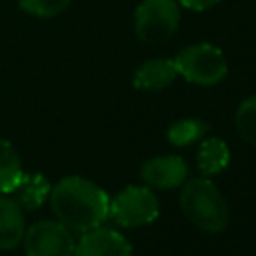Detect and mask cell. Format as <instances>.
<instances>
[{
	"mask_svg": "<svg viewBox=\"0 0 256 256\" xmlns=\"http://www.w3.org/2000/svg\"><path fill=\"white\" fill-rule=\"evenodd\" d=\"M50 208L60 224L70 232H88L108 218L110 196L92 180L66 176L50 190Z\"/></svg>",
	"mask_w": 256,
	"mask_h": 256,
	"instance_id": "obj_1",
	"label": "cell"
},
{
	"mask_svg": "<svg viewBox=\"0 0 256 256\" xmlns=\"http://www.w3.org/2000/svg\"><path fill=\"white\" fill-rule=\"evenodd\" d=\"M182 214L204 232H220L230 222V208L218 186L208 178H190L180 190Z\"/></svg>",
	"mask_w": 256,
	"mask_h": 256,
	"instance_id": "obj_2",
	"label": "cell"
},
{
	"mask_svg": "<svg viewBox=\"0 0 256 256\" xmlns=\"http://www.w3.org/2000/svg\"><path fill=\"white\" fill-rule=\"evenodd\" d=\"M178 76L196 86H214L228 74V60L224 52L208 42H198L182 48L174 58Z\"/></svg>",
	"mask_w": 256,
	"mask_h": 256,
	"instance_id": "obj_3",
	"label": "cell"
},
{
	"mask_svg": "<svg viewBox=\"0 0 256 256\" xmlns=\"http://www.w3.org/2000/svg\"><path fill=\"white\" fill-rule=\"evenodd\" d=\"M178 0H142L134 12V32L144 44L170 40L180 24Z\"/></svg>",
	"mask_w": 256,
	"mask_h": 256,
	"instance_id": "obj_4",
	"label": "cell"
},
{
	"mask_svg": "<svg viewBox=\"0 0 256 256\" xmlns=\"http://www.w3.org/2000/svg\"><path fill=\"white\" fill-rule=\"evenodd\" d=\"M160 214V202L150 186H126L110 198L108 218L124 228L152 224Z\"/></svg>",
	"mask_w": 256,
	"mask_h": 256,
	"instance_id": "obj_5",
	"label": "cell"
},
{
	"mask_svg": "<svg viewBox=\"0 0 256 256\" xmlns=\"http://www.w3.org/2000/svg\"><path fill=\"white\" fill-rule=\"evenodd\" d=\"M26 256H74L76 242L72 232L58 220H40L26 228L24 234Z\"/></svg>",
	"mask_w": 256,
	"mask_h": 256,
	"instance_id": "obj_6",
	"label": "cell"
},
{
	"mask_svg": "<svg viewBox=\"0 0 256 256\" xmlns=\"http://www.w3.org/2000/svg\"><path fill=\"white\" fill-rule=\"evenodd\" d=\"M140 178L144 180L146 186L158 188V190H168V188H178L186 182L188 178V166L186 162L176 156V154H164V156H154L148 158L142 168H140Z\"/></svg>",
	"mask_w": 256,
	"mask_h": 256,
	"instance_id": "obj_7",
	"label": "cell"
},
{
	"mask_svg": "<svg viewBox=\"0 0 256 256\" xmlns=\"http://www.w3.org/2000/svg\"><path fill=\"white\" fill-rule=\"evenodd\" d=\"M74 256H132V246L120 232L98 226L82 232V238L76 242Z\"/></svg>",
	"mask_w": 256,
	"mask_h": 256,
	"instance_id": "obj_8",
	"label": "cell"
},
{
	"mask_svg": "<svg viewBox=\"0 0 256 256\" xmlns=\"http://www.w3.org/2000/svg\"><path fill=\"white\" fill-rule=\"evenodd\" d=\"M22 206L8 194H0V250H12L22 244L26 234Z\"/></svg>",
	"mask_w": 256,
	"mask_h": 256,
	"instance_id": "obj_9",
	"label": "cell"
},
{
	"mask_svg": "<svg viewBox=\"0 0 256 256\" xmlns=\"http://www.w3.org/2000/svg\"><path fill=\"white\" fill-rule=\"evenodd\" d=\"M178 78V70L174 60L168 58H152L146 60L144 64H140L134 72L132 84L138 90H146V92H160L164 88H168L174 80Z\"/></svg>",
	"mask_w": 256,
	"mask_h": 256,
	"instance_id": "obj_10",
	"label": "cell"
},
{
	"mask_svg": "<svg viewBox=\"0 0 256 256\" xmlns=\"http://www.w3.org/2000/svg\"><path fill=\"white\" fill-rule=\"evenodd\" d=\"M50 190H52V186L44 174H40V172L26 174L24 172L20 182L16 184V188L10 194L22 206V210H36L50 198Z\"/></svg>",
	"mask_w": 256,
	"mask_h": 256,
	"instance_id": "obj_11",
	"label": "cell"
},
{
	"mask_svg": "<svg viewBox=\"0 0 256 256\" xmlns=\"http://www.w3.org/2000/svg\"><path fill=\"white\" fill-rule=\"evenodd\" d=\"M230 162V148L222 138H206L198 148V170L204 176L222 172Z\"/></svg>",
	"mask_w": 256,
	"mask_h": 256,
	"instance_id": "obj_12",
	"label": "cell"
},
{
	"mask_svg": "<svg viewBox=\"0 0 256 256\" xmlns=\"http://www.w3.org/2000/svg\"><path fill=\"white\" fill-rule=\"evenodd\" d=\"M22 174L24 170L16 148L8 140L0 138V194H10L20 182Z\"/></svg>",
	"mask_w": 256,
	"mask_h": 256,
	"instance_id": "obj_13",
	"label": "cell"
},
{
	"mask_svg": "<svg viewBox=\"0 0 256 256\" xmlns=\"http://www.w3.org/2000/svg\"><path fill=\"white\" fill-rule=\"evenodd\" d=\"M208 132V124L200 118H180L168 128V140L174 146H190L204 138Z\"/></svg>",
	"mask_w": 256,
	"mask_h": 256,
	"instance_id": "obj_14",
	"label": "cell"
},
{
	"mask_svg": "<svg viewBox=\"0 0 256 256\" xmlns=\"http://www.w3.org/2000/svg\"><path fill=\"white\" fill-rule=\"evenodd\" d=\"M234 126L240 138L256 148V96H250L240 102L234 114Z\"/></svg>",
	"mask_w": 256,
	"mask_h": 256,
	"instance_id": "obj_15",
	"label": "cell"
},
{
	"mask_svg": "<svg viewBox=\"0 0 256 256\" xmlns=\"http://www.w3.org/2000/svg\"><path fill=\"white\" fill-rule=\"evenodd\" d=\"M16 2L26 14L38 18H54L72 4V0H16Z\"/></svg>",
	"mask_w": 256,
	"mask_h": 256,
	"instance_id": "obj_16",
	"label": "cell"
},
{
	"mask_svg": "<svg viewBox=\"0 0 256 256\" xmlns=\"http://www.w3.org/2000/svg\"><path fill=\"white\" fill-rule=\"evenodd\" d=\"M220 0H178V4L182 8H188V10H194V12H204L212 6H216Z\"/></svg>",
	"mask_w": 256,
	"mask_h": 256,
	"instance_id": "obj_17",
	"label": "cell"
}]
</instances>
